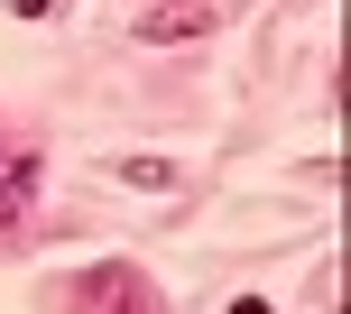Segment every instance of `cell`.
Returning a JSON list of instances; mask_svg holds the SVG:
<instances>
[{
	"mask_svg": "<svg viewBox=\"0 0 351 314\" xmlns=\"http://www.w3.org/2000/svg\"><path fill=\"white\" fill-rule=\"evenodd\" d=\"M74 305H84V314H158V287H148L130 259H102V268L74 278Z\"/></svg>",
	"mask_w": 351,
	"mask_h": 314,
	"instance_id": "obj_1",
	"label": "cell"
},
{
	"mask_svg": "<svg viewBox=\"0 0 351 314\" xmlns=\"http://www.w3.org/2000/svg\"><path fill=\"white\" fill-rule=\"evenodd\" d=\"M28 204H37V157L28 148H0V231L28 222Z\"/></svg>",
	"mask_w": 351,
	"mask_h": 314,
	"instance_id": "obj_2",
	"label": "cell"
},
{
	"mask_svg": "<svg viewBox=\"0 0 351 314\" xmlns=\"http://www.w3.org/2000/svg\"><path fill=\"white\" fill-rule=\"evenodd\" d=\"M10 10H19V19H56L65 0H10Z\"/></svg>",
	"mask_w": 351,
	"mask_h": 314,
	"instance_id": "obj_5",
	"label": "cell"
},
{
	"mask_svg": "<svg viewBox=\"0 0 351 314\" xmlns=\"http://www.w3.org/2000/svg\"><path fill=\"white\" fill-rule=\"evenodd\" d=\"M231 314H268V296H241V305H231Z\"/></svg>",
	"mask_w": 351,
	"mask_h": 314,
	"instance_id": "obj_6",
	"label": "cell"
},
{
	"mask_svg": "<svg viewBox=\"0 0 351 314\" xmlns=\"http://www.w3.org/2000/svg\"><path fill=\"white\" fill-rule=\"evenodd\" d=\"M204 28H213V10H204V0H167L158 19H139V37H148V47H158V37H204Z\"/></svg>",
	"mask_w": 351,
	"mask_h": 314,
	"instance_id": "obj_3",
	"label": "cell"
},
{
	"mask_svg": "<svg viewBox=\"0 0 351 314\" xmlns=\"http://www.w3.org/2000/svg\"><path fill=\"white\" fill-rule=\"evenodd\" d=\"M121 176H130V185H148V194L176 185V167H167V157H121Z\"/></svg>",
	"mask_w": 351,
	"mask_h": 314,
	"instance_id": "obj_4",
	"label": "cell"
}]
</instances>
